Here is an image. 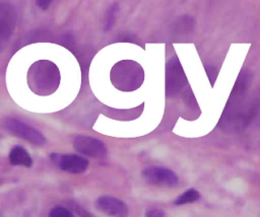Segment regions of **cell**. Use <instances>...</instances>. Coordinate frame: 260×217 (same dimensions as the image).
<instances>
[{"label": "cell", "instance_id": "cell-18", "mask_svg": "<svg viewBox=\"0 0 260 217\" xmlns=\"http://www.w3.org/2000/svg\"><path fill=\"white\" fill-rule=\"evenodd\" d=\"M145 217H165V212L160 209H149L145 212Z\"/></svg>", "mask_w": 260, "mask_h": 217}, {"label": "cell", "instance_id": "cell-3", "mask_svg": "<svg viewBox=\"0 0 260 217\" xmlns=\"http://www.w3.org/2000/svg\"><path fill=\"white\" fill-rule=\"evenodd\" d=\"M113 85L122 91H133L143 82L144 72L142 67L134 61H120L111 70Z\"/></svg>", "mask_w": 260, "mask_h": 217}, {"label": "cell", "instance_id": "cell-1", "mask_svg": "<svg viewBox=\"0 0 260 217\" xmlns=\"http://www.w3.org/2000/svg\"><path fill=\"white\" fill-rule=\"evenodd\" d=\"M252 79V72L248 69H243L236 80L218 121V128L228 134L244 131L258 112V95L251 93L250 90Z\"/></svg>", "mask_w": 260, "mask_h": 217}, {"label": "cell", "instance_id": "cell-9", "mask_svg": "<svg viewBox=\"0 0 260 217\" xmlns=\"http://www.w3.org/2000/svg\"><path fill=\"white\" fill-rule=\"evenodd\" d=\"M95 207L111 217H128L129 209L127 204L112 196H101L95 201Z\"/></svg>", "mask_w": 260, "mask_h": 217}, {"label": "cell", "instance_id": "cell-2", "mask_svg": "<svg viewBox=\"0 0 260 217\" xmlns=\"http://www.w3.org/2000/svg\"><path fill=\"white\" fill-rule=\"evenodd\" d=\"M60 73L58 67L47 60L35 62L27 72V84L39 95H48L58 88Z\"/></svg>", "mask_w": 260, "mask_h": 217}, {"label": "cell", "instance_id": "cell-17", "mask_svg": "<svg viewBox=\"0 0 260 217\" xmlns=\"http://www.w3.org/2000/svg\"><path fill=\"white\" fill-rule=\"evenodd\" d=\"M205 71H206V74L210 81V84L213 86V84L217 78V74H218L217 69L214 68L213 66H205Z\"/></svg>", "mask_w": 260, "mask_h": 217}, {"label": "cell", "instance_id": "cell-8", "mask_svg": "<svg viewBox=\"0 0 260 217\" xmlns=\"http://www.w3.org/2000/svg\"><path fill=\"white\" fill-rule=\"evenodd\" d=\"M52 162L61 170L70 173H82L88 167V160L81 155L76 154H58L52 153L50 155Z\"/></svg>", "mask_w": 260, "mask_h": 217}, {"label": "cell", "instance_id": "cell-16", "mask_svg": "<svg viewBox=\"0 0 260 217\" xmlns=\"http://www.w3.org/2000/svg\"><path fill=\"white\" fill-rule=\"evenodd\" d=\"M69 207L73 210V212H75L79 217H95L93 214H91L90 212H88L86 209H84L83 207H81L80 205H78L77 203L73 202V201H69Z\"/></svg>", "mask_w": 260, "mask_h": 217}, {"label": "cell", "instance_id": "cell-20", "mask_svg": "<svg viewBox=\"0 0 260 217\" xmlns=\"http://www.w3.org/2000/svg\"><path fill=\"white\" fill-rule=\"evenodd\" d=\"M0 217H1V216H0Z\"/></svg>", "mask_w": 260, "mask_h": 217}, {"label": "cell", "instance_id": "cell-4", "mask_svg": "<svg viewBox=\"0 0 260 217\" xmlns=\"http://www.w3.org/2000/svg\"><path fill=\"white\" fill-rule=\"evenodd\" d=\"M1 124L3 128L10 134L21 138L34 145L43 146L46 143L45 136L36 128L19 121L12 117H6L2 119Z\"/></svg>", "mask_w": 260, "mask_h": 217}, {"label": "cell", "instance_id": "cell-13", "mask_svg": "<svg viewBox=\"0 0 260 217\" xmlns=\"http://www.w3.org/2000/svg\"><path fill=\"white\" fill-rule=\"evenodd\" d=\"M199 198H200V194H199V192L197 190L189 189L186 192H184L183 194H181L175 200V205L180 206V205H185V204L193 203V202H196L197 200H199Z\"/></svg>", "mask_w": 260, "mask_h": 217}, {"label": "cell", "instance_id": "cell-12", "mask_svg": "<svg viewBox=\"0 0 260 217\" xmlns=\"http://www.w3.org/2000/svg\"><path fill=\"white\" fill-rule=\"evenodd\" d=\"M174 30L176 34H187L192 31L194 20L191 16H181L174 22Z\"/></svg>", "mask_w": 260, "mask_h": 217}, {"label": "cell", "instance_id": "cell-6", "mask_svg": "<svg viewBox=\"0 0 260 217\" xmlns=\"http://www.w3.org/2000/svg\"><path fill=\"white\" fill-rule=\"evenodd\" d=\"M72 144L77 152L92 158H104L108 153L106 144L93 137L76 135L72 140Z\"/></svg>", "mask_w": 260, "mask_h": 217}, {"label": "cell", "instance_id": "cell-19", "mask_svg": "<svg viewBox=\"0 0 260 217\" xmlns=\"http://www.w3.org/2000/svg\"><path fill=\"white\" fill-rule=\"evenodd\" d=\"M51 3H52V1H49V0H40V1L36 2L37 6L40 7L41 9H43V10H46L50 6Z\"/></svg>", "mask_w": 260, "mask_h": 217}, {"label": "cell", "instance_id": "cell-14", "mask_svg": "<svg viewBox=\"0 0 260 217\" xmlns=\"http://www.w3.org/2000/svg\"><path fill=\"white\" fill-rule=\"evenodd\" d=\"M119 9V5L118 3H113L110 8L107 11L106 14V18H105V23H104V30H110L115 22V18L117 15Z\"/></svg>", "mask_w": 260, "mask_h": 217}, {"label": "cell", "instance_id": "cell-7", "mask_svg": "<svg viewBox=\"0 0 260 217\" xmlns=\"http://www.w3.org/2000/svg\"><path fill=\"white\" fill-rule=\"evenodd\" d=\"M141 174L145 182L155 186L174 188L179 184V178L176 173L166 167L148 166L142 170Z\"/></svg>", "mask_w": 260, "mask_h": 217}, {"label": "cell", "instance_id": "cell-15", "mask_svg": "<svg viewBox=\"0 0 260 217\" xmlns=\"http://www.w3.org/2000/svg\"><path fill=\"white\" fill-rule=\"evenodd\" d=\"M48 217H75V216L73 212L68 208L63 206H55L50 210Z\"/></svg>", "mask_w": 260, "mask_h": 217}, {"label": "cell", "instance_id": "cell-10", "mask_svg": "<svg viewBox=\"0 0 260 217\" xmlns=\"http://www.w3.org/2000/svg\"><path fill=\"white\" fill-rule=\"evenodd\" d=\"M14 20L15 16L11 8L0 10V45L9 39L14 27Z\"/></svg>", "mask_w": 260, "mask_h": 217}, {"label": "cell", "instance_id": "cell-5", "mask_svg": "<svg viewBox=\"0 0 260 217\" xmlns=\"http://www.w3.org/2000/svg\"><path fill=\"white\" fill-rule=\"evenodd\" d=\"M187 83V77L177 56L172 57L166 64V95L177 94Z\"/></svg>", "mask_w": 260, "mask_h": 217}, {"label": "cell", "instance_id": "cell-11", "mask_svg": "<svg viewBox=\"0 0 260 217\" xmlns=\"http://www.w3.org/2000/svg\"><path fill=\"white\" fill-rule=\"evenodd\" d=\"M10 164L15 166L30 167L32 165V159L29 153L20 145L13 146L8 154Z\"/></svg>", "mask_w": 260, "mask_h": 217}]
</instances>
